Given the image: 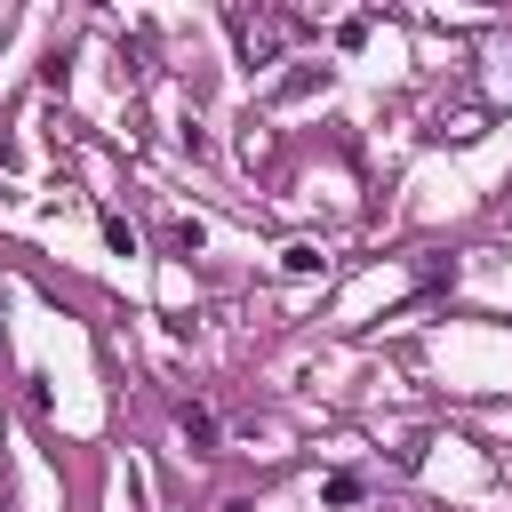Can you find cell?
I'll return each mask as SVG.
<instances>
[{"instance_id":"4","label":"cell","mask_w":512,"mask_h":512,"mask_svg":"<svg viewBox=\"0 0 512 512\" xmlns=\"http://www.w3.org/2000/svg\"><path fill=\"white\" fill-rule=\"evenodd\" d=\"M280 264H288V272H320V248H312V240H296V248H280Z\"/></svg>"},{"instance_id":"3","label":"cell","mask_w":512,"mask_h":512,"mask_svg":"<svg viewBox=\"0 0 512 512\" xmlns=\"http://www.w3.org/2000/svg\"><path fill=\"white\" fill-rule=\"evenodd\" d=\"M360 496H368L360 472H328V480H320V504H360Z\"/></svg>"},{"instance_id":"1","label":"cell","mask_w":512,"mask_h":512,"mask_svg":"<svg viewBox=\"0 0 512 512\" xmlns=\"http://www.w3.org/2000/svg\"><path fill=\"white\" fill-rule=\"evenodd\" d=\"M224 32H232V48H240L248 64H272L280 40L304 32V16H272V8H240V0H232V8H224Z\"/></svg>"},{"instance_id":"2","label":"cell","mask_w":512,"mask_h":512,"mask_svg":"<svg viewBox=\"0 0 512 512\" xmlns=\"http://www.w3.org/2000/svg\"><path fill=\"white\" fill-rule=\"evenodd\" d=\"M184 440H192L200 456H216V416H208V408H184Z\"/></svg>"}]
</instances>
